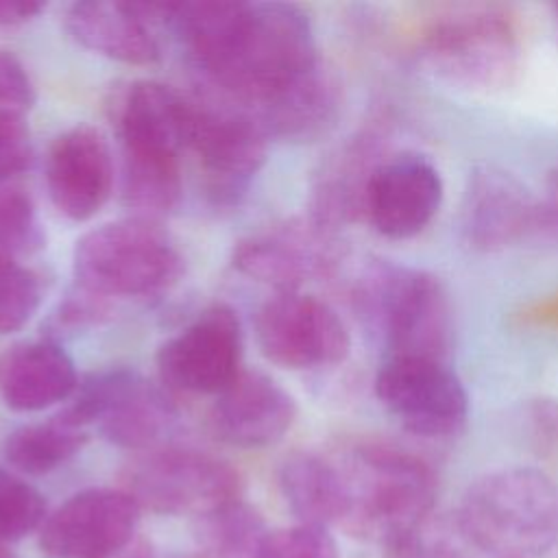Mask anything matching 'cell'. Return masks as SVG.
<instances>
[{"instance_id":"obj_1","label":"cell","mask_w":558,"mask_h":558,"mask_svg":"<svg viewBox=\"0 0 558 558\" xmlns=\"http://www.w3.org/2000/svg\"><path fill=\"white\" fill-rule=\"evenodd\" d=\"M205 76L257 109L320 63L307 13L290 2L157 4Z\"/></svg>"},{"instance_id":"obj_2","label":"cell","mask_w":558,"mask_h":558,"mask_svg":"<svg viewBox=\"0 0 558 558\" xmlns=\"http://www.w3.org/2000/svg\"><path fill=\"white\" fill-rule=\"evenodd\" d=\"M464 541L493 558H536L558 541V484L532 466L477 477L453 517Z\"/></svg>"},{"instance_id":"obj_3","label":"cell","mask_w":558,"mask_h":558,"mask_svg":"<svg viewBox=\"0 0 558 558\" xmlns=\"http://www.w3.org/2000/svg\"><path fill=\"white\" fill-rule=\"evenodd\" d=\"M338 466L351 499L344 527L353 534L384 543L432 517L436 475L416 453L364 440L353 445Z\"/></svg>"},{"instance_id":"obj_4","label":"cell","mask_w":558,"mask_h":558,"mask_svg":"<svg viewBox=\"0 0 558 558\" xmlns=\"http://www.w3.org/2000/svg\"><path fill=\"white\" fill-rule=\"evenodd\" d=\"M355 299L386 344V357L445 362L453 340V312L442 281L418 268L371 264Z\"/></svg>"},{"instance_id":"obj_5","label":"cell","mask_w":558,"mask_h":558,"mask_svg":"<svg viewBox=\"0 0 558 558\" xmlns=\"http://www.w3.org/2000/svg\"><path fill=\"white\" fill-rule=\"evenodd\" d=\"M72 270L92 296H146L177 283L183 259L155 222L126 218L87 231L74 246Z\"/></svg>"},{"instance_id":"obj_6","label":"cell","mask_w":558,"mask_h":558,"mask_svg":"<svg viewBox=\"0 0 558 558\" xmlns=\"http://www.w3.org/2000/svg\"><path fill=\"white\" fill-rule=\"evenodd\" d=\"M521 52L514 26L495 11L447 15L418 41L425 68L473 92H501L514 85L521 74Z\"/></svg>"},{"instance_id":"obj_7","label":"cell","mask_w":558,"mask_h":558,"mask_svg":"<svg viewBox=\"0 0 558 558\" xmlns=\"http://www.w3.org/2000/svg\"><path fill=\"white\" fill-rule=\"evenodd\" d=\"M57 418L78 429L98 425L100 436L116 447L146 449L172 427L177 412L137 371L107 368L81 379Z\"/></svg>"},{"instance_id":"obj_8","label":"cell","mask_w":558,"mask_h":558,"mask_svg":"<svg viewBox=\"0 0 558 558\" xmlns=\"http://www.w3.org/2000/svg\"><path fill=\"white\" fill-rule=\"evenodd\" d=\"M124 490L142 510L155 514L201 517L240 499L238 471L207 453L185 447L148 451L124 471Z\"/></svg>"},{"instance_id":"obj_9","label":"cell","mask_w":558,"mask_h":558,"mask_svg":"<svg viewBox=\"0 0 558 558\" xmlns=\"http://www.w3.org/2000/svg\"><path fill=\"white\" fill-rule=\"evenodd\" d=\"M375 395L403 429L421 438H451L469 418L466 388L440 360L386 357Z\"/></svg>"},{"instance_id":"obj_10","label":"cell","mask_w":558,"mask_h":558,"mask_svg":"<svg viewBox=\"0 0 558 558\" xmlns=\"http://www.w3.org/2000/svg\"><path fill=\"white\" fill-rule=\"evenodd\" d=\"M255 340L268 362L290 371L340 364L351 349L342 318L301 292H279L257 310Z\"/></svg>"},{"instance_id":"obj_11","label":"cell","mask_w":558,"mask_h":558,"mask_svg":"<svg viewBox=\"0 0 558 558\" xmlns=\"http://www.w3.org/2000/svg\"><path fill=\"white\" fill-rule=\"evenodd\" d=\"M242 329L235 312L211 305L157 351V371L170 388L220 395L242 373Z\"/></svg>"},{"instance_id":"obj_12","label":"cell","mask_w":558,"mask_h":558,"mask_svg":"<svg viewBox=\"0 0 558 558\" xmlns=\"http://www.w3.org/2000/svg\"><path fill=\"white\" fill-rule=\"evenodd\" d=\"M140 517L124 488H87L46 517L39 547L50 558H111L137 536Z\"/></svg>"},{"instance_id":"obj_13","label":"cell","mask_w":558,"mask_h":558,"mask_svg":"<svg viewBox=\"0 0 558 558\" xmlns=\"http://www.w3.org/2000/svg\"><path fill=\"white\" fill-rule=\"evenodd\" d=\"M541 227H547L545 207L512 172L490 163L469 172L460 205V231L471 248L499 251Z\"/></svg>"},{"instance_id":"obj_14","label":"cell","mask_w":558,"mask_h":558,"mask_svg":"<svg viewBox=\"0 0 558 558\" xmlns=\"http://www.w3.org/2000/svg\"><path fill=\"white\" fill-rule=\"evenodd\" d=\"M340 262L333 229L301 220L248 235L233 251L238 272L279 292H296L301 283L327 275Z\"/></svg>"},{"instance_id":"obj_15","label":"cell","mask_w":558,"mask_h":558,"mask_svg":"<svg viewBox=\"0 0 558 558\" xmlns=\"http://www.w3.org/2000/svg\"><path fill=\"white\" fill-rule=\"evenodd\" d=\"M438 168L418 153L388 155L373 172L364 216L377 233L405 240L421 233L442 203Z\"/></svg>"},{"instance_id":"obj_16","label":"cell","mask_w":558,"mask_h":558,"mask_svg":"<svg viewBox=\"0 0 558 558\" xmlns=\"http://www.w3.org/2000/svg\"><path fill=\"white\" fill-rule=\"evenodd\" d=\"M44 179L52 205L65 218H94L113 190V159L102 133L81 124L57 135L46 153Z\"/></svg>"},{"instance_id":"obj_17","label":"cell","mask_w":558,"mask_h":558,"mask_svg":"<svg viewBox=\"0 0 558 558\" xmlns=\"http://www.w3.org/2000/svg\"><path fill=\"white\" fill-rule=\"evenodd\" d=\"M216 198H235L266 161V133L253 116L196 102L190 148Z\"/></svg>"},{"instance_id":"obj_18","label":"cell","mask_w":558,"mask_h":558,"mask_svg":"<svg viewBox=\"0 0 558 558\" xmlns=\"http://www.w3.org/2000/svg\"><path fill=\"white\" fill-rule=\"evenodd\" d=\"M196 102L157 81H135L124 92L116 124L122 157L172 159L190 148Z\"/></svg>"},{"instance_id":"obj_19","label":"cell","mask_w":558,"mask_h":558,"mask_svg":"<svg viewBox=\"0 0 558 558\" xmlns=\"http://www.w3.org/2000/svg\"><path fill=\"white\" fill-rule=\"evenodd\" d=\"M296 418L288 390L259 371H242L218 395L211 425L220 440L240 449H262L279 442Z\"/></svg>"},{"instance_id":"obj_20","label":"cell","mask_w":558,"mask_h":558,"mask_svg":"<svg viewBox=\"0 0 558 558\" xmlns=\"http://www.w3.org/2000/svg\"><path fill=\"white\" fill-rule=\"evenodd\" d=\"M153 22H157L153 4L83 0L65 11V28L74 41L131 65H148L161 57Z\"/></svg>"},{"instance_id":"obj_21","label":"cell","mask_w":558,"mask_h":558,"mask_svg":"<svg viewBox=\"0 0 558 558\" xmlns=\"http://www.w3.org/2000/svg\"><path fill=\"white\" fill-rule=\"evenodd\" d=\"M72 357L50 340L17 342L0 357V397L15 412H41L78 388Z\"/></svg>"},{"instance_id":"obj_22","label":"cell","mask_w":558,"mask_h":558,"mask_svg":"<svg viewBox=\"0 0 558 558\" xmlns=\"http://www.w3.org/2000/svg\"><path fill=\"white\" fill-rule=\"evenodd\" d=\"M342 92L336 74L316 63L301 78L259 105L253 118L262 131L286 142H310L338 118Z\"/></svg>"},{"instance_id":"obj_23","label":"cell","mask_w":558,"mask_h":558,"mask_svg":"<svg viewBox=\"0 0 558 558\" xmlns=\"http://www.w3.org/2000/svg\"><path fill=\"white\" fill-rule=\"evenodd\" d=\"M279 488L303 525L329 527L349 517L351 499L340 466L318 453L299 451L279 466Z\"/></svg>"},{"instance_id":"obj_24","label":"cell","mask_w":558,"mask_h":558,"mask_svg":"<svg viewBox=\"0 0 558 558\" xmlns=\"http://www.w3.org/2000/svg\"><path fill=\"white\" fill-rule=\"evenodd\" d=\"M373 133L353 137L329 163L314 196V220L327 229L364 216L366 187L375 168L386 159Z\"/></svg>"},{"instance_id":"obj_25","label":"cell","mask_w":558,"mask_h":558,"mask_svg":"<svg viewBox=\"0 0 558 558\" xmlns=\"http://www.w3.org/2000/svg\"><path fill=\"white\" fill-rule=\"evenodd\" d=\"M87 442V432L52 418L13 429L2 442V456L24 475H46L72 460Z\"/></svg>"},{"instance_id":"obj_26","label":"cell","mask_w":558,"mask_h":558,"mask_svg":"<svg viewBox=\"0 0 558 558\" xmlns=\"http://www.w3.org/2000/svg\"><path fill=\"white\" fill-rule=\"evenodd\" d=\"M266 534L262 514L242 499L218 506L194 521V536L207 558H255Z\"/></svg>"},{"instance_id":"obj_27","label":"cell","mask_w":558,"mask_h":558,"mask_svg":"<svg viewBox=\"0 0 558 558\" xmlns=\"http://www.w3.org/2000/svg\"><path fill=\"white\" fill-rule=\"evenodd\" d=\"M122 201L144 214H166L181 198V168L172 159L122 157Z\"/></svg>"},{"instance_id":"obj_28","label":"cell","mask_w":558,"mask_h":558,"mask_svg":"<svg viewBox=\"0 0 558 558\" xmlns=\"http://www.w3.org/2000/svg\"><path fill=\"white\" fill-rule=\"evenodd\" d=\"M469 549L473 547L464 541L453 519L447 523L432 514L416 527L384 541L381 558H471Z\"/></svg>"},{"instance_id":"obj_29","label":"cell","mask_w":558,"mask_h":558,"mask_svg":"<svg viewBox=\"0 0 558 558\" xmlns=\"http://www.w3.org/2000/svg\"><path fill=\"white\" fill-rule=\"evenodd\" d=\"M46 517L44 495L13 471L0 466V543H15L39 532Z\"/></svg>"},{"instance_id":"obj_30","label":"cell","mask_w":558,"mask_h":558,"mask_svg":"<svg viewBox=\"0 0 558 558\" xmlns=\"http://www.w3.org/2000/svg\"><path fill=\"white\" fill-rule=\"evenodd\" d=\"M41 281L13 255L0 253V336L22 329L39 310Z\"/></svg>"},{"instance_id":"obj_31","label":"cell","mask_w":558,"mask_h":558,"mask_svg":"<svg viewBox=\"0 0 558 558\" xmlns=\"http://www.w3.org/2000/svg\"><path fill=\"white\" fill-rule=\"evenodd\" d=\"M44 244L37 209L26 192L0 185V253L26 255Z\"/></svg>"},{"instance_id":"obj_32","label":"cell","mask_w":558,"mask_h":558,"mask_svg":"<svg viewBox=\"0 0 558 558\" xmlns=\"http://www.w3.org/2000/svg\"><path fill=\"white\" fill-rule=\"evenodd\" d=\"M255 558H340V554L327 527L296 523L268 530Z\"/></svg>"},{"instance_id":"obj_33","label":"cell","mask_w":558,"mask_h":558,"mask_svg":"<svg viewBox=\"0 0 558 558\" xmlns=\"http://www.w3.org/2000/svg\"><path fill=\"white\" fill-rule=\"evenodd\" d=\"M31 159L33 142L24 116L0 113V185L24 172Z\"/></svg>"},{"instance_id":"obj_34","label":"cell","mask_w":558,"mask_h":558,"mask_svg":"<svg viewBox=\"0 0 558 558\" xmlns=\"http://www.w3.org/2000/svg\"><path fill=\"white\" fill-rule=\"evenodd\" d=\"M521 429L525 440L538 451L558 449V399L534 397L521 405Z\"/></svg>"},{"instance_id":"obj_35","label":"cell","mask_w":558,"mask_h":558,"mask_svg":"<svg viewBox=\"0 0 558 558\" xmlns=\"http://www.w3.org/2000/svg\"><path fill=\"white\" fill-rule=\"evenodd\" d=\"M35 105V87L24 63L9 50H0V113L26 116Z\"/></svg>"},{"instance_id":"obj_36","label":"cell","mask_w":558,"mask_h":558,"mask_svg":"<svg viewBox=\"0 0 558 558\" xmlns=\"http://www.w3.org/2000/svg\"><path fill=\"white\" fill-rule=\"evenodd\" d=\"M46 4L24 0H0V26H15L37 17Z\"/></svg>"},{"instance_id":"obj_37","label":"cell","mask_w":558,"mask_h":558,"mask_svg":"<svg viewBox=\"0 0 558 558\" xmlns=\"http://www.w3.org/2000/svg\"><path fill=\"white\" fill-rule=\"evenodd\" d=\"M111 558H157V554H155V547H153L150 541H146L142 536H135L124 549H120Z\"/></svg>"},{"instance_id":"obj_38","label":"cell","mask_w":558,"mask_h":558,"mask_svg":"<svg viewBox=\"0 0 558 558\" xmlns=\"http://www.w3.org/2000/svg\"><path fill=\"white\" fill-rule=\"evenodd\" d=\"M547 192H549V201H547V205H543L545 207V222L556 225L558 222V163L549 172Z\"/></svg>"},{"instance_id":"obj_39","label":"cell","mask_w":558,"mask_h":558,"mask_svg":"<svg viewBox=\"0 0 558 558\" xmlns=\"http://www.w3.org/2000/svg\"><path fill=\"white\" fill-rule=\"evenodd\" d=\"M0 558H17V556H15L7 545L0 543Z\"/></svg>"}]
</instances>
